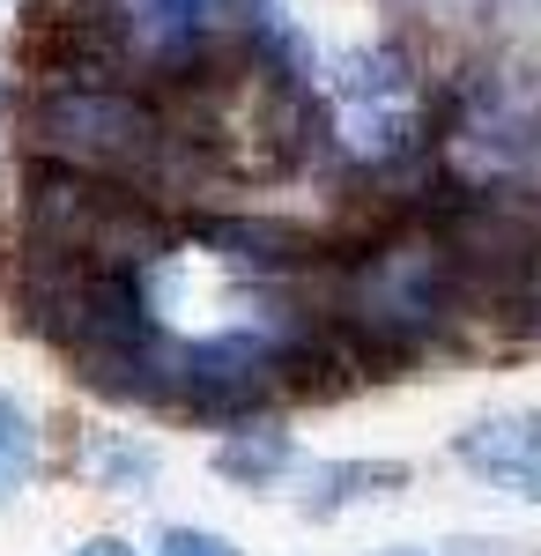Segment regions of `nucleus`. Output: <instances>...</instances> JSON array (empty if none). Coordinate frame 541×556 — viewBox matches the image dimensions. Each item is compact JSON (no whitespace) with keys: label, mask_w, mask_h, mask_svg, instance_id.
<instances>
[{"label":"nucleus","mask_w":541,"mask_h":556,"mask_svg":"<svg viewBox=\"0 0 541 556\" xmlns=\"http://www.w3.org/2000/svg\"><path fill=\"white\" fill-rule=\"evenodd\" d=\"M30 127L60 164L126 178V186H156L193 141V134L171 127L156 104H141V97H126L112 83H60L52 97H38Z\"/></svg>","instance_id":"nucleus-1"},{"label":"nucleus","mask_w":541,"mask_h":556,"mask_svg":"<svg viewBox=\"0 0 541 556\" xmlns=\"http://www.w3.org/2000/svg\"><path fill=\"white\" fill-rule=\"evenodd\" d=\"M260 401H275V334H201V342H178L171 356V408L186 416H209V424H246Z\"/></svg>","instance_id":"nucleus-2"},{"label":"nucleus","mask_w":541,"mask_h":556,"mask_svg":"<svg viewBox=\"0 0 541 556\" xmlns=\"http://www.w3.org/2000/svg\"><path fill=\"white\" fill-rule=\"evenodd\" d=\"M334 104L349 112L356 149L393 164L416 149V75H408V52L401 45H356L334 60Z\"/></svg>","instance_id":"nucleus-3"},{"label":"nucleus","mask_w":541,"mask_h":556,"mask_svg":"<svg viewBox=\"0 0 541 556\" xmlns=\"http://www.w3.org/2000/svg\"><path fill=\"white\" fill-rule=\"evenodd\" d=\"M193 238L223 267L260 275V282H290V275L319 267V238L304 223H290V215H193Z\"/></svg>","instance_id":"nucleus-4"},{"label":"nucleus","mask_w":541,"mask_h":556,"mask_svg":"<svg viewBox=\"0 0 541 556\" xmlns=\"http://www.w3.org/2000/svg\"><path fill=\"white\" fill-rule=\"evenodd\" d=\"M460 468H475L482 482H498L512 497L541 505V408H504V416H475L453 438Z\"/></svg>","instance_id":"nucleus-5"},{"label":"nucleus","mask_w":541,"mask_h":556,"mask_svg":"<svg viewBox=\"0 0 541 556\" xmlns=\"http://www.w3.org/2000/svg\"><path fill=\"white\" fill-rule=\"evenodd\" d=\"M408 490V460H312L297 475V513L334 519L349 505H372V497H393Z\"/></svg>","instance_id":"nucleus-6"},{"label":"nucleus","mask_w":541,"mask_h":556,"mask_svg":"<svg viewBox=\"0 0 541 556\" xmlns=\"http://www.w3.org/2000/svg\"><path fill=\"white\" fill-rule=\"evenodd\" d=\"M290 468H297V445H290V430H282V424H252V416H246V424L215 445V475L238 482V490H275Z\"/></svg>","instance_id":"nucleus-7"},{"label":"nucleus","mask_w":541,"mask_h":556,"mask_svg":"<svg viewBox=\"0 0 541 556\" xmlns=\"http://www.w3.org/2000/svg\"><path fill=\"white\" fill-rule=\"evenodd\" d=\"M156 468H164L156 445H134V438H119V430L89 445V475H97L104 490H119V497H149V490H156Z\"/></svg>","instance_id":"nucleus-8"},{"label":"nucleus","mask_w":541,"mask_h":556,"mask_svg":"<svg viewBox=\"0 0 541 556\" xmlns=\"http://www.w3.org/2000/svg\"><path fill=\"white\" fill-rule=\"evenodd\" d=\"M30 468H38V430H30V416L0 393V505L30 482Z\"/></svg>","instance_id":"nucleus-9"},{"label":"nucleus","mask_w":541,"mask_h":556,"mask_svg":"<svg viewBox=\"0 0 541 556\" xmlns=\"http://www.w3.org/2000/svg\"><path fill=\"white\" fill-rule=\"evenodd\" d=\"M156 549H164V556H238L223 534H209V527H164Z\"/></svg>","instance_id":"nucleus-10"},{"label":"nucleus","mask_w":541,"mask_h":556,"mask_svg":"<svg viewBox=\"0 0 541 556\" xmlns=\"http://www.w3.org/2000/svg\"><path fill=\"white\" fill-rule=\"evenodd\" d=\"M75 556H134V542H112V534H104V542H83Z\"/></svg>","instance_id":"nucleus-11"},{"label":"nucleus","mask_w":541,"mask_h":556,"mask_svg":"<svg viewBox=\"0 0 541 556\" xmlns=\"http://www.w3.org/2000/svg\"><path fill=\"white\" fill-rule=\"evenodd\" d=\"M386 556H423V549H386Z\"/></svg>","instance_id":"nucleus-12"},{"label":"nucleus","mask_w":541,"mask_h":556,"mask_svg":"<svg viewBox=\"0 0 541 556\" xmlns=\"http://www.w3.org/2000/svg\"><path fill=\"white\" fill-rule=\"evenodd\" d=\"M534 172H541V149H534Z\"/></svg>","instance_id":"nucleus-13"},{"label":"nucleus","mask_w":541,"mask_h":556,"mask_svg":"<svg viewBox=\"0 0 541 556\" xmlns=\"http://www.w3.org/2000/svg\"><path fill=\"white\" fill-rule=\"evenodd\" d=\"M534 267H541V260H534Z\"/></svg>","instance_id":"nucleus-14"}]
</instances>
